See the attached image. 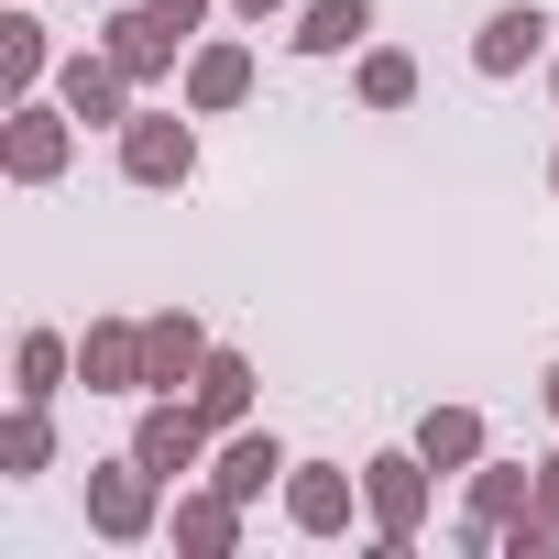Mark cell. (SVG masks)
Returning <instances> with one entry per match:
<instances>
[{"label": "cell", "mask_w": 559, "mask_h": 559, "mask_svg": "<svg viewBox=\"0 0 559 559\" xmlns=\"http://www.w3.org/2000/svg\"><path fill=\"white\" fill-rule=\"evenodd\" d=\"M165 493H176V483H165L154 461H132V439H121L110 461H88V526H99L110 548H143V537L165 526Z\"/></svg>", "instance_id": "obj_1"}, {"label": "cell", "mask_w": 559, "mask_h": 559, "mask_svg": "<svg viewBox=\"0 0 559 559\" xmlns=\"http://www.w3.org/2000/svg\"><path fill=\"white\" fill-rule=\"evenodd\" d=\"M67 165H78V110L56 88L12 99V121H0V176H12V187H56Z\"/></svg>", "instance_id": "obj_2"}, {"label": "cell", "mask_w": 559, "mask_h": 559, "mask_svg": "<svg viewBox=\"0 0 559 559\" xmlns=\"http://www.w3.org/2000/svg\"><path fill=\"white\" fill-rule=\"evenodd\" d=\"M110 143H121V176H132V187H154V198H176V187L198 176V110H187V99H176V110H154V99H143Z\"/></svg>", "instance_id": "obj_3"}, {"label": "cell", "mask_w": 559, "mask_h": 559, "mask_svg": "<svg viewBox=\"0 0 559 559\" xmlns=\"http://www.w3.org/2000/svg\"><path fill=\"white\" fill-rule=\"evenodd\" d=\"M362 515H373V548H417L428 537V461H417V439L362 461Z\"/></svg>", "instance_id": "obj_4"}, {"label": "cell", "mask_w": 559, "mask_h": 559, "mask_svg": "<svg viewBox=\"0 0 559 559\" xmlns=\"http://www.w3.org/2000/svg\"><path fill=\"white\" fill-rule=\"evenodd\" d=\"M559 56V12H537V0H493L483 12V34H472V78H526V67H548Z\"/></svg>", "instance_id": "obj_5"}, {"label": "cell", "mask_w": 559, "mask_h": 559, "mask_svg": "<svg viewBox=\"0 0 559 559\" xmlns=\"http://www.w3.org/2000/svg\"><path fill=\"white\" fill-rule=\"evenodd\" d=\"M209 450H219V428L198 417V395H143V417H132V461H154L165 483H187V472H209Z\"/></svg>", "instance_id": "obj_6"}, {"label": "cell", "mask_w": 559, "mask_h": 559, "mask_svg": "<svg viewBox=\"0 0 559 559\" xmlns=\"http://www.w3.org/2000/svg\"><path fill=\"white\" fill-rule=\"evenodd\" d=\"M56 99L78 110V132H121V121L143 110V88L110 67V45H67V56H56Z\"/></svg>", "instance_id": "obj_7"}, {"label": "cell", "mask_w": 559, "mask_h": 559, "mask_svg": "<svg viewBox=\"0 0 559 559\" xmlns=\"http://www.w3.org/2000/svg\"><path fill=\"white\" fill-rule=\"evenodd\" d=\"M274 504H286L297 537H352V515H362V472H352V461H297Z\"/></svg>", "instance_id": "obj_8"}, {"label": "cell", "mask_w": 559, "mask_h": 559, "mask_svg": "<svg viewBox=\"0 0 559 559\" xmlns=\"http://www.w3.org/2000/svg\"><path fill=\"white\" fill-rule=\"evenodd\" d=\"M286 472H297V450L274 439V428H219V450H209V483L230 493V504H263V493H286Z\"/></svg>", "instance_id": "obj_9"}, {"label": "cell", "mask_w": 559, "mask_h": 559, "mask_svg": "<svg viewBox=\"0 0 559 559\" xmlns=\"http://www.w3.org/2000/svg\"><path fill=\"white\" fill-rule=\"evenodd\" d=\"M99 45H110V67H121L132 88H176V67H187V34H176V23H154L143 0H121V12L99 23Z\"/></svg>", "instance_id": "obj_10"}, {"label": "cell", "mask_w": 559, "mask_h": 559, "mask_svg": "<svg viewBox=\"0 0 559 559\" xmlns=\"http://www.w3.org/2000/svg\"><path fill=\"white\" fill-rule=\"evenodd\" d=\"M176 99H187L198 121L241 110V99H252V45H241V34H198V45H187V67H176Z\"/></svg>", "instance_id": "obj_11"}, {"label": "cell", "mask_w": 559, "mask_h": 559, "mask_svg": "<svg viewBox=\"0 0 559 559\" xmlns=\"http://www.w3.org/2000/svg\"><path fill=\"white\" fill-rule=\"evenodd\" d=\"M209 352H219V341H209L198 308H154V319H143V395H187Z\"/></svg>", "instance_id": "obj_12"}, {"label": "cell", "mask_w": 559, "mask_h": 559, "mask_svg": "<svg viewBox=\"0 0 559 559\" xmlns=\"http://www.w3.org/2000/svg\"><path fill=\"white\" fill-rule=\"evenodd\" d=\"M461 483H472V515H461V548H493V537H504V526H515V515L537 504V461H493V450H483V461H472Z\"/></svg>", "instance_id": "obj_13"}, {"label": "cell", "mask_w": 559, "mask_h": 559, "mask_svg": "<svg viewBox=\"0 0 559 559\" xmlns=\"http://www.w3.org/2000/svg\"><path fill=\"white\" fill-rule=\"evenodd\" d=\"M78 384L88 395H143V319H88L78 330Z\"/></svg>", "instance_id": "obj_14"}, {"label": "cell", "mask_w": 559, "mask_h": 559, "mask_svg": "<svg viewBox=\"0 0 559 559\" xmlns=\"http://www.w3.org/2000/svg\"><path fill=\"white\" fill-rule=\"evenodd\" d=\"M241 515H252V504H230L219 483H198V493H176V515H165V537H176L187 559H230V548H241Z\"/></svg>", "instance_id": "obj_15"}, {"label": "cell", "mask_w": 559, "mask_h": 559, "mask_svg": "<svg viewBox=\"0 0 559 559\" xmlns=\"http://www.w3.org/2000/svg\"><path fill=\"white\" fill-rule=\"evenodd\" d=\"M286 45H297V56H362V45H373V0H297Z\"/></svg>", "instance_id": "obj_16"}, {"label": "cell", "mask_w": 559, "mask_h": 559, "mask_svg": "<svg viewBox=\"0 0 559 559\" xmlns=\"http://www.w3.org/2000/svg\"><path fill=\"white\" fill-rule=\"evenodd\" d=\"M67 384H78V341H67V330H45V319H34V330H23V341H12V395H34V406H56V395H67Z\"/></svg>", "instance_id": "obj_17"}, {"label": "cell", "mask_w": 559, "mask_h": 559, "mask_svg": "<svg viewBox=\"0 0 559 559\" xmlns=\"http://www.w3.org/2000/svg\"><path fill=\"white\" fill-rule=\"evenodd\" d=\"M252 384H263V373H252V352H230V341H219V352L198 362V384H187V395H198V417H209V428H241V417H252Z\"/></svg>", "instance_id": "obj_18"}, {"label": "cell", "mask_w": 559, "mask_h": 559, "mask_svg": "<svg viewBox=\"0 0 559 559\" xmlns=\"http://www.w3.org/2000/svg\"><path fill=\"white\" fill-rule=\"evenodd\" d=\"M483 450H493L483 406H428V417H417V461H428V472H472Z\"/></svg>", "instance_id": "obj_19"}, {"label": "cell", "mask_w": 559, "mask_h": 559, "mask_svg": "<svg viewBox=\"0 0 559 559\" xmlns=\"http://www.w3.org/2000/svg\"><path fill=\"white\" fill-rule=\"evenodd\" d=\"M0 88H12V99L56 88V34H45L34 12H0Z\"/></svg>", "instance_id": "obj_20"}, {"label": "cell", "mask_w": 559, "mask_h": 559, "mask_svg": "<svg viewBox=\"0 0 559 559\" xmlns=\"http://www.w3.org/2000/svg\"><path fill=\"white\" fill-rule=\"evenodd\" d=\"M34 472H56V406L12 395V417H0V483H34Z\"/></svg>", "instance_id": "obj_21"}, {"label": "cell", "mask_w": 559, "mask_h": 559, "mask_svg": "<svg viewBox=\"0 0 559 559\" xmlns=\"http://www.w3.org/2000/svg\"><path fill=\"white\" fill-rule=\"evenodd\" d=\"M352 99L384 110V121L417 110V56H406V45H362V56H352Z\"/></svg>", "instance_id": "obj_22"}, {"label": "cell", "mask_w": 559, "mask_h": 559, "mask_svg": "<svg viewBox=\"0 0 559 559\" xmlns=\"http://www.w3.org/2000/svg\"><path fill=\"white\" fill-rule=\"evenodd\" d=\"M143 12H154V23H176V34L198 45V34H209V12H219V0H143Z\"/></svg>", "instance_id": "obj_23"}, {"label": "cell", "mask_w": 559, "mask_h": 559, "mask_svg": "<svg viewBox=\"0 0 559 559\" xmlns=\"http://www.w3.org/2000/svg\"><path fill=\"white\" fill-rule=\"evenodd\" d=\"M219 12H230V23H252V34H263V23H297V0H219Z\"/></svg>", "instance_id": "obj_24"}, {"label": "cell", "mask_w": 559, "mask_h": 559, "mask_svg": "<svg viewBox=\"0 0 559 559\" xmlns=\"http://www.w3.org/2000/svg\"><path fill=\"white\" fill-rule=\"evenodd\" d=\"M537 515H548V526H559V450H548V461H537Z\"/></svg>", "instance_id": "obj_25"}, {"label": "cell", "mask_w": 559, "mask_h": 559, "mask_svg": "<svg viewBox=\"0 0 559 559\" xmlns=\"http://www.w3.org/2000/svg\"><path fill=\"white\" fill-rule=\"evenodd\" d=\"M537 406H548V417H559V362H548V373H537Z\"/></svg>", "instance_id": "obj_26"}, {"label": "cell", "mask_w": 559, "mask_h": 559, "mask_svg": "<svg viewBox=\"0 0 559 559\" xmlns=\"http://www.w3.org/2000/svg\"><path fill=\"white\" fill-rule=\"evenodd\" d=\"M548 88H559V56H548Z\"/></svg>", "instance_id": "obj_27"}, {"label": "cell", "mask_w": 559, "mask_h": 559, "mask_svg": "<svg viewBox=\"0 0 559 559\" xmlns=\"http://www.w3.org/2000/svg\"><path fill=\"white\" fill-rule=\"evenodd\" d=\"M548 187H559V154H548Z\"/></svg>", "instance_id": "obj_28"}]
</instances>
